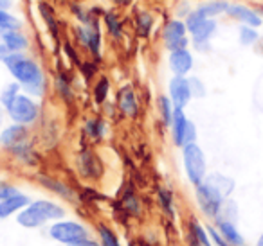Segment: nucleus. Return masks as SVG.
Wrapping results in <instances>:
<instances>
[{
  "mask_svg": "<svg viewBox=\"0 0 263 246\" xmlns=\"http://www.w3.org/2000/svg\"><path fill=\"white\" fill-rule=\"evenodd\" d=\"M6 67L11 72V76L16 79V83L31 95H42L44 94L45 79L40 65L34 59L27 58L24 52H11L4 59Z\"/></svg>",
  "mask_w": 263,
  "mask_h": 246,
  "instance_id": "1",
  "label": "nucleus"
},
{
  "mask_svg": "<svg viewBox=\"0 0 263 246\" xmlns=\"http://www.w3.org/2000/svg\"><path fill=\"white\" fill-rule=\"evenodd\" d=\"M63 214H65V210L56 203L34 201L18 214L16 221L26 228H36L49 219H60V217H63Z\"/></svg>",
  "mask_w": 263,
  "mask_h": 246,
  "instance_id": "2",
  "label": "nucleus"
},
{
  "mask_svg": "<svg viewBox=\"0 0 263 246\" xmlns=\"http://www.w3.org/2000/svg\"><path fill=\"white\" fill-rule=\"evenodd\" d=\"M182 160H184V169H186L187 180L197 187L208 176V162H205V155L200 149V146L187 144L182 148Z\"/></svg>",
  "mask_w": 263,
  "mask_h": 246,
  "instance_id": "3",
  "label": "nucleus"
},
{
  "mask_svg": "<svg viewBox=\"0 0 263 246\" xmlns=\"http://www.w3.org/2000/svg\"><path fill=\"white\" fill-rule=\"evenodd\" d=\"M184 24H186L187 33L193 36V44L197 45V49H204V45H208L211 36L216 33V20L205 18L197 9L186 16Z\"/></svg>",
  "mask_w": 263,
  "mask_h": 246,
  "instance_id": "4",
  "label": "nucleus"
},
{
  "mask_svg": "<svg viewBox=\"0 0 263 246\" xmlns=\"http://www.w3.org/2000/svg\"><path fill=\"white\" fill-rule=\"evenodd\" d=\"M8 115L11 117L13 122L16 124H24V126H29L40 115V108L38 105L29 97V95H16V99L8 106Z\"/></svg>",
  "mask_w": 263,
  "mask_h": 246,
  "instance_id": "5",
  "label": "nucleus"
},
{
  "mask_svg": "<svg viewBox=\"0 0 263 246\" xmlns=\"http://www.w3.org/2000/svg\"><path fill=\"white\" fill-rule=\"evenodd\" d=\"M195 194H197V201H198V205H200L202 212L208 217L216 219L220 210H222V205H223V201H226V198H223L215 187L205 183V181H202L200 185L195 187Z\"/></svg>",
  "mask_w": 263,
  "mask_h": 246,
  "instance_id": "6",
  "label": "nucleus"
},
{
  "mask_svg": "<svg viewBox=\"0 0 263 246\" xmlns=\"http://www.w3.org/2000/svg\"><path fill=\"white\" fill-rule=\"evenodd\" d=\"M49 234L58 242H63V244H69V246L88 239L87 228L83 224L76 223V221H58V223H54L51 227Z\"/></svg>",
  "mask_w": 263,
  "mask_h": 246,
  "instance_id": "7",
  "label": "nucleus"
},
{
  "mask_svg": "<svg viewBox=\"0 0 263 246\" xmlns=\"http://www.w3.org/2000/svg\"><path fill=\"white\" fill-rule=\"evenodd\" d=\"M162 42L164 47L172 51H179V49H187V29L186 24L182 20H170L162 29Z\"/></svg>",
  "mask_w": 263,
  "mask_h": 246,
  "instance_id": "8",
  "label": "nucleus"
},
{
  "mask_svg": "<svg viewBox=\"0 0 263 246\" xmlns=\"http://www.w3.org/2000/svg\"><path fill=\"white\" fill-rule=\"evenodd\" d=\"M76 36L81 42V45L90 51L94 58H99L101 54V29H99V22L92 24V26H78L76 27Z\"/></svg>",
  "mask_w": 263,
  "mask_h": 246,
  "instance_id": "9",
  "label": "nucleus"
},
{
  "mask_svg": "<svg viewBox=\"0 0 263 246\" xmlns=\"http://www.w3.org/2000/svg\"><path fill=\"white\" fill-rule=\"evenodd\" d=\"M191 88H190V79L182 76H173L170 81V99H172L175 108L184 110L191 101Z\"/></svg>",
  "mask_w": 263,
  "mask_h": 246,
  "instance_id": "10",
  "label": "nucleus"
},
{
  "mask_svg": "<svg viewBox=\"0 0 263 246\" xmlns=\"http://www.w3.org/2000/svg\"><path fill=\"white\" fill-rule=\"evenodd\" d=\"M27 137H29L27 126L15 122V124H11V126H8L2 133H0V142H2L8 149H11L13 151V149L27 144Z\"/></svg>",
  "mask_w": 263,
  "mask_h": 246,
  "instance_id": "11",
  "label": "nucleus"
},
{
  "mask_svg": "<svg viewBox=\"0 0 263 246\" xmlns=\"http://www.w3.org/2000/svg\"><path fill=\"white\" fill-rule=\"evenodd\" d=\"M227 15L231 18L238 20L241 26H249V27H259L263 24V18L259 16V13H256L254 9L247 8L243 4H231L229 9H227Z\"/></svg>",
  "mask_w": 263,
  "mask_h": 246,
  "instance_id": "12",
  "label": "nucleus"
},
{
  "mask_svg": "<svg viewBox=\"0 0 263 246\" xmlns=\"http://www.w3.org/2000/svg\"><path fill=\"white\" fill-rule=\"evenodd\" d=\"M117 106H119L121 113L130 119H136L137 113H139V105H137V97L136 92L130 85H124V87L119 88L117 92Z\"/></svg>",
  "mask_w": 263,
  "mask_h": 246,
  "instance_id": "13",
  "label": "nucleus"
},
{
  "mask_svg": "<svg viewBox=\"0 0 263 246\" xmlns=\"http://www.w3.org/2000/svg\"><path fill=\"white\" fill-rule=\"evenodd\" d=\"M170 69L175 76L186 77L193 69V54L187 49L172 51L170 52Z\"/></svg>",
  "mask_w": 263,
  "mask_h": 246,
  "instance_id": "14",
  "label": "nucleus"
},
{
  "mask_svg": "<svg viewBox=\"0 0 263 246\" xmlns=\"http://www.w3.org/2000/svg\"><path fill=\"white\" fill-rule=\"evenodd\" d=\"M216 230L220 232L223 239H226L229 244L233 246H245V239L240 234V230L236 228V224L229 219H222V217H216Z\"/></svg>",
  "mask_w": 263,
  "mask_h": 246,
  "instance_id": "15",
  "label": "nucleus"
},
{
  "mask_svg": "<svg viewBox=\"0 0 263 246\" xmlns=\"http://www.w3.org/2000/svg\"><path fill=\"white\" fill-rule=\"evenodd\" d=\"M187 117L184 113V110L175 108L172 117V124H170V130H172V138L175 142V146H184V131H186V124H187Z\"/></svg>",
  "mask_w": 263,
  "mask_h": 246,
  "instance_id": "16",
  "label": "nucleus"
},
{
  "mask_svg": "<svg viewBox=\"0 0 263 246\" xmlns=\"http://www.w3.org/2000/svg\"><path fill=\"white\" fill-rule=\"evenodd\" d=\"M2 44L9 49V52H24L27 47H29L27 36L20 29L6 31L4 36H2Z\"/></svg>",
  "mask_w": 263,
  "mask_h": 246,
  "instance_id": "17",
  "label": "nucleus"
},
{
  "mask_svg": "<svg viewBox=\"0 0 263 246\" xmlns=\"http://www.w3.org/2000/svg\"><path fill=\"white\" fill-rule=\"evenodd\" d=\"M78 166L83 176L87 178H98V174L101 173V166H99L98 156L92 151H83L78 158Z\"/></svg>",
  "mask_w": 263,
  "mask_h": 246,
  "instance_id": "18",
  "label": "nucleus"
},
{
  "mask_svg": "<svg viewBox=\"0 0 263 246\" xmlns=\"http://www.w3.org/2000/svg\"><path fill=\"white\" fill-rule=\"evenodd\" d=\"M27 205H29V198L18 192V194L11 196V198L4 199V201H0V217L13 216L18 210H24Z\"/></svg>",
  "mask_w": 263,
  "mask_h": 246,
  "instance_id": "19",
  "label": "nucleus"
},
{
  "mask_svg": "<svg viewBox=\"0 0 263 246\" xmlns=\"http://www.w3.org/2000/svg\"><path fill=\"white\" fill-rule=\"evenodd\" d=\"M204 181L211 185V187H215L226 199L229 198L231 192L234 191V180H233V178H229V176H226V174H220V173L208 174Z\"/></svg>",
  "mask_w": 263,
  "mask_h": 246,
  "instance_id": "20",
  "label": "nucleus"
},
{
  "mask_svg": "<svg viewBox=\"0 0 263 246\" xmlns=\"http://www.w3.org/2000/svg\"><path fill=\"white\" fill-rule=\"evenodd\" d=\"M229 6L231 4H229V2H226V0H209V2L202 4L197 11L200 13L202 16H205V18L215 20L216 16L223 15V13L227 15V9H229Z\"/></svg>",
  "mask_w": 263,
  "mask_h": 246,
  "instance_id": "21",
  "label": "nucleus"
},
{
  "mask_svg": "<svg viewBox=\"0 0 263 246\" xmlns=\"http://www.w3.org/2000/svg\"><path fill=\"white\" fill-rule=\"evenodd\" d=\"M154 24H155V18L154 15H152L150 11H146V9H139L136 15V31L139 36L143 38H148L152 33V29H154Z\"/></svg>",
  "mask_w": 263,
  "mask_h": 246,
  "instance_id": "22",
  "label": "nucleus"
},
{
  "mask_svg": "<svg viewBox=\"0 0 263 246\" xmlns=\"http://www.w3.org/2000/svg\"><path fill=\"white\" fill-rule=\"evenodd\" d=\"M190 234H191V246H213V241L209 237L208 230L198 221H191Z\"/></svg>",
  "mask_w": 263,
  "mask_h": 246,
  "instance_id": "23",
  "label": "nucleus"
},
{
  "mask_svg": "<svg viewBox=\"0 0 263 246\" xmlns=\"http://www.w3.org/2000/svg\"><path fill=\"white\" fill-rule=\"evenodd\" d=\"M38 8H40V15H42V18H44L45 26H47L49 31H51V34L52 36H58V22H56L54 9H52L47 2H40Z\"/></svg>",
  "mask_w": 263,
  "mask_h": 246,
  "instance_id": "24",
  "label": "nucleus"
},
{
  "mask_svg": "<svg viewBox=\"0 0 263 246\" xmlns=\"http://www.w3.org/2000/svg\"><path fill=\"white\" fill-rule=\"evenodd\" d=\"M105 27L114 38L119 40L123 36V24H121L119 16L116 13H105Z\"/></svg>",
  "mask_w": 263,
  "mask_h": 246,
  "instance_id": "25",
  "label": "nucleus"
},
{
  "mask_svg": "<svg viewBox=\"0 0 263 246\" xmlns=\"http://www.w3.org/2000/svg\"><path fill=\"white\" fill-rule=\"evenodd\" d=\"M157 108H159V112H161V117H162V120H164V124L170 126V124H172L173 112H175V106H173L172 99L166 97V95H161L157 101Z\"/></svg>",
  "mask_w": 263,
  "mask_h": 246,
  "instance_id": "26",
  "label": "nucleus"
},
{
  "mask_svg": "<svg viewBox=\"0 0 263 246\" xmlns=\"http://www.w3.org/2000/svg\"><path fill=\"white\" fill-rule=\"evenodd\" d=\"M238 38H240L241 45H245V47H251V45H254L256 42L259 40V33L254 29V27L241 26L240 29H238Z\"/></svg>",
  "mask_w": 263,
  "mask_h": 246,
  "instance_id": "27",
  "label": "nucleus"
},
{
  "mask_svg": "<svg viewBox=\"0 0 263 246\" xmlns=\"http://www.w3.org/2000/svg\"><path fill=\"white\" fill-rule=\"evenodd\" d=\"M20 88L22 87H20L18 83H9L8 87L2 90V94H0V102H2L4 108H8V106L16 99V95H20Z\"/></svg>",
  "mask_w": 263,
  "mask_h": 246,
  "instance_id": "28",
  "label": "nucleus"
},
{
  "mask_svg": "<svg viewBox=\"0 0 263 246\" xmlns=\"http://www.w3.org/2000/svg\"><path fill=\"white\" fill-rule=\"evenodd\" d=\"M108 90H110V81L106 77H99V81L94 87V101L98 105H103L108 97Z\"/></svg>",
  "mask_w": 263,
  "mask_h": 246,
  "instance_id": "29",
  "label": "nucleus"
},
{
  "mask_svg": "<svg viewBox=\"0 0 263 246\" xmlns=\"http://www.w3.org/2000/svg\"><path fill=\"white\" fill-rule=\"evenodd\" d=\"M40 181L45 185V187L52 189V191H54V192H58V194H62L63 198H70V196H72V192L69 191V187H67V185L60 183V181L52 180V178H40Z\"/></svg>",
  "mask_w": 263,
  "mask_h": 246,
  "instance_id": "30",
  "label": "nucleus"
},
{
  "mask_svg": "<svg viewBox=\"0 0 263 246\" xmlns=\"http://www.w3.org/2000/svg\"><path fill=\"white\" fill-rule=\"evenodd\" d=\"M99 237H101V246H121L119 241H117V237L114 235V232L110 230L108 227H105V224H99Z\"/></svg>",
  "mask_w": 263,
  "mask_h": 246,
  "instance_id": "31",
  "label": "nucleus"
},
{
  "mask_svg": "<svg viewBox=\"0 0 263 246\" xmlns=\"http://www.w3.org/2000/svg\"><path fill=\"white\" fill-rule=\"evenodd\" d=\"M85 130H87V133L90 135V137L101 138L103 131H105V124H103V120H99V119H92V120H88V122H87Z\"/></svg>",
  "mask_w": 263,
  "mask_h": 246,
  "instance_id": "32",
  "label": "nucleus"
},
{
  "mask_svg": "<svg viewBox=\"0 0 263 246\" xmlns=\"http://www.w3.org/2000/svg\"><path fill=\"white\" fill-rule=\"evenodd\" d=\"M56 88H58V92L67 99V101L72 97V94H70V83H69V79L63 76V74H60L58 79H56Z\"/></svg>",
  "mask_w": 263,
  "mask_h": 246,
  "instance_id": "33",
  "label": "nucleus"
},
{
  "mask_svg": "<svg viewBox=\"0 0 263 246\" xmlns=\"http://www.w3.org/2000/svg\"><path fill=\"white\" fill-rule=\"evenodd\" d=\"M190 79V88H191V95L193 97H204L205 95V87H204V83H202L198 77H187Z\"/></svg>",
  "mask_w": 263,
  "mask_h": 246,
  "instance_id": "34",
  "label": "nucleus"
},
{
  "mask_svg": "<svg viewBox=\"0 0 263 246\" xmlns=\"http://www.w3.org/2000/svg\"><path fill=\"white\" fill-rule=\"evenodd\" d=\"M159 201L170 214H173V194L168 189H159Z\"/></svg>",
  "mask_w": 263,
  "mask_h": 246,
  "instance_id": "35",
  "label": "nucleus"
},
{
  "mask_svg": "<svg viewBox=\"0 0 263 246\" xmlns=\"http://www.w3.org/2000/svg\"><path fill=\"white\" fill-rule=\"evenodd\" d=\"M195 142H197V126H195L191 120H187L186 131H184V146L195 144ZM184 146H182V148H184Z\"/></svg>",
  "mask_w": 263,
  "mask_h": 246,
  "instance_id": "36",
  "label": "nucleus"
},
{
  "mask_svg": "<svg viewBox=\"0 0 263 246\" xmlns=\"http://www.w3.org/2000/svg\"><path fill=\"white\" fill-rule=\"evenodd\" d=\"M208 234H209V237H211V241H213V244H216V246H233V244H229V242L226 241V239L220 235V232L216 230L215 227H209L208 228Z\"/></svg>",
  "mask_w": 263,
  "mask_h": 246,
  "instance_id": "37",
  "label": "nucleus"
},
{
  "mask_svg": "<svg viewBox=\"0 0 263 246\" xmlns=\"http://www.w3.org/2000/svg\"><path fill=\"white\" fill-rule=\"evenodd\" d=\"M18 194V191H16L15 187H11V185H6V183H0V201H4V199L11 198V196Z\"/></svg>",
  "mask_w": 263,
  "mask_h": 246,
  "instance_id": "38",
  "label": "nucleus"
},
{
  "mask_svg": "<svg viewBox=\"0 0 263 246\" xmlns=\"http://www.w3.org/2000/svg\"><path fill=\"white\" fill-rule=\"evenodd\" d=\"M9 54H11V52H9V49L6 47V45L2 44V42H0V61H4V59L8 58Z\"/></svg>",
  "mask_w": 263,
  "mask_h": 246,
  "instance_id": "39",
  "label": "nucleus"
},
{
  "mask_svg": "<svg viewBox=\"0 0 263 246\" xmlns=\"http://www.w3.org/2000/svg\"><path fill=\"white\" fill-rule=\"evenodd\" d=\"M70 246H99V244L94 241H90V239H85V241H80V242H76V244H70Z\"/></svg>",
  "mask_w": 263,
  "mask_h": 246,
  "instance_id": "40",
  "label": "nucleus"
},
{
  "mask_svg": "<svg viewBox=\"0 0 263 246\" xmlns=\"http://www.w3.org/2000/svg\"><path fill=\"white\" fill-rule=\"evenodd\" d=\"M13 6L11 0H0V9H4V11H9Z\"/></svg>",
  "mask_w": 263,
  "mask_h": 246,
  "instance_id": "41",
  "label": "nucleus"
},
{
  "mask_svg": "<svg viewBox=\"0 0 263 246\" xmlns=\"http://www.w3.org/2000/svg\"><path fill=\"white\" fill-rule=\"evenodd\" d=\"M112 2L117 6H130L132 4V0H112Z\"/></svg>",
  "mask_w": 263,
  "mask_h": 246,
  "instance_id": "42",
  "label": "nucleus"
},
{
  "mask_svg": "<svg viewBox=\"0 0 263 246\" xmlns=\"http://www.w3.org/2000/svg\"><path fill=\"white\" fill-rule=\"evenodd\" d=\"M256 246H263V234L259 235V239H258V242H256Z\"/></svg>",
  "mask_w": 263,
  "mask_h": 246,
  "instance_id": "43",
  "label": "nucleus"
},
{
  "mask_svg": "<svg viewBox=\"0 0 263 246\" xmlns=\"http://www.w3.org/2000/svg\"><path fill=\"white\" fill-rule=\"evenodd\" d=\"M4 33H6V29H0V42H2V36H4Z\"/></svg>",
  "mask_w": 263,
  "mask_h": 246,
  "instance_id": "44",
  "label": "nucleus"
}]
</instances>
